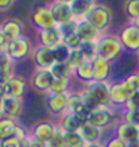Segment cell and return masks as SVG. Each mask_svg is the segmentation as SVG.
I'll list each match as a JSON object with an SVG mask.
<instances>
[{"label":"cell","instance_id":"ba28073f","mask_svg":"<svg viewBox=\"0 0 139 147\" xmlns=\"http://www.w3.org/2000/svg\"><path fill=\"white\" fill-rule=\"evenodd\" d=\"M49 9L51 12V15H53V19L57 23V26L63 24L66 22H70V20L74 19L70 4H67V3H62V1H57L55 0V1H53L50 4Z\"/></svg>","mask_w":139,"mask_h":147},{"label":"cell","instance_id":"e575fe53","mask_svg":"<svg viewBox=\"0 0 139 147\" xmlns=\"http://www.w3.org/2000/svg\"><path fill=\"white\" fill-rule=\"evenodd\" d=\"M121 120L132 124L135 127H139V111H134V109H124L121 113Z\"/></svg>","mask_w":139,"mask_h":147},{"label":"cell","instance_id":"5bb4252c","mask_svg":"<svg viewBox=\"0 0 139 147\" xmlns=\"http://www.w3.org/2000/svg\"><path fill=\"white\" fill-rule=\"evenodd\" d=\"M32 22L39 30H45V28H51L55 27L57 23L53 19V15L50 12L49 7H39L36 8L32 13Z\"/></svg>","mask_w":139,"mask_h":147},{"label":"cell","instance_id":"d4e9b609","mask_svg":"<svg viewBox=\"0 0 139 147\" xmlns=\"http://www.w3.org/2000/svg\"><path fill=\"white\" fill-rule=\"evenodd\" d=\"M18 125L19 124L16 123V120H13V119H8V117L0 119V138L5 140V139L15 136Z\"/></svg>","mask_w":139,"mask_h":147},{"label":"cell","instance_id":"8fae6325","mask_svg":"<svg viewBox=\"0 0 139 147\" xmlns=\"http://www.w3.org/2000/svg\"><path fill=\"white\" fill-rule=\"evenodd\" d=\"M57 127H58V124H55L53 121L40 120L34 124L30 136H32V138H35V139H39V140H43V142H47L54 135Z\"/></svg>","mask_w":139,"mask_h":147},{"label":"cell","instance_id":"ab89813d","mask_svg":"<svg viewBox=\"0 0 139 147\" xmlns=\"http://www.w3.org/2000/svg\"><path fill=\"white\" fill-rule=\"evenodd\" d=\"M13 76V69H12V63L8 65L5 67H1L0 69V85H5L7 81Z\"/></svg>","mask_w":139,"mask_h":147},{"label":"cell","instance_id":"bcb514c9","mask_svg":"<svg viewBox=\"0 0 139 147\" xmlns=\"http://www.w3.org/2000/svg\"><path fill=\"white\" fill-rule=\"evenodd\" d=\"M30 146L31 147H47V144L43 140H39V139H35V138H32V136H30Z\"/></svg>","mask_w":139,"mask_h":147},{"label":"cell","instance_id":"83f0119b","mask_svg":"<svg viewBox=\"0 0 139 147\" xmlns=\"http://www.w3.org/2000/svg\"><path fill=\"white\" fill-rule=\"evenodd\" d=\"M82 54V57L85 61H93L94 58L97 57V46L96 42H82L78 49Z\"/></svg>","mask_w":139,"mask_h":147},{"label":"cell","instance_id":"3957f363","mask_svg":"<svg viewBox=\"0 0 139 147\" xmlns=\"http://www.w3.org/2000/svg\"><path fill=\"white\" fill-rule=\"evenodd\" d=\"M4 50L7 51L8 57L11 58V61H19V59L26 58L31 53V42L27 36L22 35L19 38L8 40Z\"/></svg>","mask_w":139,"mask_h":147},{"label":"cell","instance_id":"6f0895ef","mask_svg":"<svg viewBox=\"0 0 139 147\" xmlns=\"http://www.w3.org/2000/svg\"><path fill=\"white\" fill-rule=\"evenodd\" d=\"M136 73H138V74H139V67H138V71H136Z\"/></svg>","mask_w":139,"mask_h":147},{"label":"cell","instance_id":"2e32d148","mask_svg":"<svg viewBox=\"0 0 139 147\" xmlns=\"http://www.w3.org/2000/svg\"><path fill=\"white\" fill-rule=\"evenodd\" d=\"M5 88V93L9 97H16V98H22L24 92L27 89V82L26 80L20 76H15L13 74L8 81L7 84L4 85Z\"/></svg>","mask_w":139,"mask_h":147},{"label":"cell","instance_id":"30bf717a","mask_svg":"<svg viewBox=\"0 0 139 147\" xmlns=\"http://www.w3.org/2000/svg\"><path fill=\"white\" fill-rule=\"evenodd\" d=\"M1 109H0V113L4 116V117H8V119H13L16 120L20 113H22V108H23V102L22 98H16V97H7L1 101Z\"/></svg>","mask_w":139,"mask_h":147},{"label":"cell","instance_id":"7a4b0ae2","mask_svg":"<svg viewBox=\"0 0 139 147\" xmlns=\"http://www.w3.org/2000/svg\"><path fill=\"white\" fill-rule=\"evenodd\" d=\"M97 46V57H101L107 61H112L123 51L119 36L116 35H101L96 42Z\"/></svg>","mask_w":139,"mask_h":147},{"label":"cell","instance_id":"603a6c76","mask_svg":"<svg viewBox=\"0 0 139 147\" xmlns=\"http://www.w3.org/2000/svg\"><path fill=\"white\" fill-rule=\"evenodd\" d=\"M96 4L94 0H73L70 3V8H72L73 16L76 20L84 19L85 15L89 12V9Z\"/></svg>","mask_w":139,"mask_h":147},{"label":"cell","instance_id":"db71d44e","mask_svg":"<svg viewBox=\"0 0 139 147\" xmlns=\"http://www.w3.org/2000/svg\"><path fill=\"white\" fill-rule=\"evenodd\" d=\"M57 1H62V3H67V4H70L73 0H57Z\"/></svg>","mask_w":139,"mask_h":147},{"label":"cell","instance_id":"5b68a950","mask_svg":"<svg viewBox=\"0 0 139 147\" xmlns=\"http://www.w3.org/2000/svg\"><path fill=\"white\" fill-rule=\"evenodd\" d=\"M85 89L89 92L100 107H111L109 84L107 81H92L90 84L85 85Z\"/></svg>","mask_w":139,"mask_h":147},{"label":"cell","instance_id":"ee69618b","mask_svg":"<svg viewBox=\"0 0 139 147\" xmlns=\"http://www.w3.org/2000/svg\"><path fill=\"white\" fill-rule=\"evenodd\" d=\"M3 147H20V139H18L16 136L5 139L3 142Z\"/></svg>","mask_w":139,"mask_h":147},{"label":"cell","instance_id":"816d5d0a","mask_svg":"<svg viewBox=\"0 0 139 147\" xmlns=\"http://www.w3.org/2000/svg\"><path fill=\"white\" fill-rule=\"evenodd\" d=\"M85 147H104V144H101V143H88V144H85Z\"/></svg>","mask_w":139,"mask_h":147},{"label":"cell","instance_id":"7bdbcfd3","mask_svg":"<svg viewBox=\"0 0 139 147\" xmlns=\"http://www.w3.org/2000/svg\"><path fill=\"white\" fill-rule=\"evenodd\" d=\"M11 63H12V61H11V58L8 57L7 51H5L4 49H0V69L8 66Z\"/></svg>","mask_w":139,"mask_h":147},{"label":"cell","instance_id":"b9f144b4","mask_svg":"<svg viewBox=\"0 0 139 147\" xmlns=\"http://www.w3.org/2000/svg\"><path fill=\"white\" fill-rule=\"evenodd\" d=\"M104 147H128V144L124 143L123 140H120L117 136H113V138L108 139L107 142H105Z\"/></svg>","mask_w":139,"mask_h":147},{"label":"cell","instance_id":"9a60e30c","mask_svg":"<svg viewBox=\"0 0 139 147\" xmlns=\"http://www.w3.org/2000/svg\"><path fill=\"white\" fill-rule=\"evenodd\" d=\"M67 96L69 93H58L51 94L49 93L46 98V107L54 115H63L67 108Z\"/></svg>","mask_w":139,"mask_h":147},{"label":"cell","instance_id":"f5cc1de1","mask_svg":"<svg viewBox=\"0 0 139 147\" xmlns=\"http://www.w3.org/2000/svg\"><path fill=\"white\" fill-rule=\"evenodd\" d=\"M128 147H139V140H135V142L130 143V144H128Z\"/></svg>","mask_w":139,"mask_h":147},{"label":"cell","instance_id":"74e56055","mask_svg":"<svg viewBox=\"0 0 139 147\" xmlns=\"http://www.w3.org/2000/svg\"><path fill=\"white\" fill-rule=\"evenodd\" d=\"M57 27H58V30H59V32H61L62 38H65V36H69V35H72V34H76L77 20L76 19H73V20H70V22L59 24V26H57Z\"/></svg>","mask_w":139,"mask_h":147},{"label":"cell","instance_id":"4dcf8cb0","mask_svg":"<svg viewBox=\"0 0 139 147\" xmlns=\"http://www.w3.org/2000/svg\"><path fill=\"white\" fill-rule=\"evenodd\" d=\"M53 54H54L55 62H66L67 57H69V54H70V49L61 42V43H58L57 46L53 47Z\"/></svg>","mask_w":139,"mask_h":147},{"label":"cell","instance_id":"91938a15","mask_svg":"<svg viewBox=\"0 0 139 147\" xmlns=\"http://www.w3.org/2000/svg\"><path fill=\"white\" fill-rule=\"evenodd\" d=\"M0 109H1V105H0Z\"/></svg>","mask_w":139,"mask_h":147},{"label":"cell","instance_id":"8d00e7d4","mask_svg":"<svg viewBox=\"0 0 139 147\" xmlns=\"http://www.w3.org/2000/svg\"><path fill=\"white\" fill-rule=\"evenodd\" d=\"M84 61H85V59H84V57H82V54H81L80 50H70V54H69V57H67L66 63L74 70V69H76L78 65H81Z\"/></svg>","mask_w":139,"mask_h":147},{"label":"cell","instance_id":"680465c9","mask_svg":"<svg viewBox=\"0 0 139 147\" xmlns=\"http://www.w3.org/2000/svg\"><path fill=\"white\" fill-rule=\"evenodd\" d=\"M138 134H139V127H138Z\"/></svg>","mask_w":139,"mask_h":147},{"label":"cell","instance_id":"1f68e13d","mask_svg":"<svg viewBox=\"0 0 139 147\" xmlns=\"http://www.w3.org/2000/svg\"><path fill=\"white\" fill-rule=\"evenodd\" d=\"M123 84L126 86L128 94H134L135 92H139V74L138 73H132L127 77L126 80H123Z\"/></svg>","mask_w":139,"mask_h":147},{"label":"cell","instance_id":"e0dca14e","mask_svg":"<svg viewBox=\"0 0 139 147\" xmlns=\"http://www.w3.org/2000/svg\"><path fill=\"white\" fill-rule=\"evenodd\" d=\"M38 38H39V43L42 46L53 49L54 46L62 42V35L59 32L58 27H51V28H45V30H39L38 32Z\"/></svg>","mask_w":139,"mask_h":147},{"label":"cell","instance_id":"7402d4cb","mask_svg":"<svg viewBox=\"0 0 139 147\" xmlns=\"http://www.w3.org/2000/svg\"><path fill=\"white\" fill-rule=\"evenodd\" d=\"M0 27L5 34V36L8 38V40L19 38L23 34V23L16 18H9L7 20H4L0 24Z\"/></svg>","mask_w":139,"mask_h":147},{"label":"cell","instance_id":"4316f807","mask_svg":"<svg viewBox=\"0 0 139 147\" xmlns=\"http://www.w3.org/2000/svg\"><path fill=\"white\" fill-rule=\"evenodd\" d=\"M50 71L54 78H70L74 70L66 62H55L50 67Z\"/></svg>","mask_w":139,"mask_h":147},{"label":"cell","instance_id":"d590c367","mask_svg":"<svg viewBox=\"0 0 139 147\" xmlns=\"http://www.w3.org/2000/svg\"><path fill=\"white\" fill-rule=\"evenodd\" d=\"M81 97H82V101H84V105H85V108L88 109L89 112L94 111V109H97V108H100V105L96 102V100H94L92 96H90V93L88 92V90L84 88V90H81L80 92Z\"/></svg>","mask_w":139,"mask_h":147},{"label":"cell","instance_id":"4fadbf2b","mask_svg":"<svg viewBox=\"0 0 139 147\" xmlns=\"http://www.w3.org/2000/svg\"><path fill=\"white\" fill-rule=\"evenodd\" d=\"M76 34L82 42H97V39L101 36V32L97 31L90 23L86 22L85 19L77 20Z\"/></svg>","mask_w":139,"mask_h":147},{"label":"cell","instance_id":"9f6ffc18","mask_svg":"<svg viewBox=\"0 0 139 147\" xmlns=\"http://www.w3.org/2000/svg\"><path fill=\"white\" fill-rule=\"evenodd\" d=\"M3 142H4V140H3V139L0 138V147H3Z\"/></svg>","mask_w":139,"mask_h":147},{"label":"cell","instance_id":"d6a6232c","mask_svg":"<svg viewBox=\"0 0 139 147\" xmlns=\"http://www.w3.org/2000/svg\"><path fill=\"white\" fill-rule=\"evenodd\" d=\"M46 144L47 147H65V132L59 127H57L54 135L46 142Z\"/></svg>","mask_w":139,"mask_h":147},{"label":"cell","instance_id":"d6986e66","mask_svg":"<svg viewBox=\"0 0 139 147\" xmlns=\"http://www.w3.org/2000/svg\"><path fill=\"white\" fill-rule=\"evenodd\" d=\"M115 136H117L120 140H123L127 144H130V143L135 142V140H139L138 127L128 124V123L121 120L116 125V135Z\"/></svg>","mask_w":139,"mask_h":147},{"label":"cell","instance_id":"f35d334b","mask_svg":"<svg viewBox=\"0 0 139 147\" xmlns=\"http://www.w3.org/2000/svg\"><path fill=\"white\" fill-rule=\"evenodd\" d=\"M62 43L65 46H67L70 50H78L80 49V46H81V43H82V40L78 38L77 34H72V35L62 38Z\"/></svg>","mask_w":139,"mask_h":147},{"label":"cell","instance_id":"9c48e42d","mask_svg":"<svg viewBox=\"0 0 139 147\" xmlns=\"http://www.w3.org/2000/svg\"><path fill=\"white\" fill-rule=\"evenodd\" d=\"M32 58H34V63L36 65V67H42V69H50L55 63L53 49L42 45L36 46L34 49Z\"/></svg>","mask_w":139,"mask_h":147},{"label":"cell","instance_id":"f6af8a7d","mask_svg":"<svg viewBox=\"0 0 139 147\" xmlns=\"http://www.w3.org/2000/svg\"><path fill=\"white\" fill-rule=\"evenodd\" d=\"M15 136H16L18 139H20V140H22V139H24V138H28L30 135L27 134L26 129L23 128V127L18 125V128H16V132H15Z\"/></svg>","mask_w":139,"mask_h":147},{"label":"cell","instance_id":"7dc6e473","mask_svg":"<svg viewBox=\"0 0 139 147\" xmlns=\"http://www.w3.org/2000/svg\"><path fill=\"white\" fill-rule=\"evenodd\" d=\"M7 43H8V38L5 36V34L3 32L1 27H0V49H5Z\"/></svg>","mask_w":139,"mask_h":147},{"label":"cell","instance_id":"7c38bea8","mask_svg":"<svg viewBox=\"0 0 139 147\" xmlns=\"http://www.w3.org/2000/svg\"><path fill=\"white\" fill-rule=\"evenodd\" d=\"M84 123H85V120L80 115H76L72 112H65L63 115H61L58 127L63 132H80Z\"/></svg>","mask_w":139,"mask_h":147},{"label":"cell","instance_id":"ffe728a7","mask_svg":"<svg viewBox=\"0 0 139 147\" xmlns=\"http://www.w3.org/2000/svg\"><path fill=\"white\" fill-rule=\"evenodd\" d=\"M66 112H72V113H76V115H80L85 121H88V116L90 113L84 105V101H82V97H81L80 93H69Z\"/></svg>","mask_w":139,"mask_h":147},{"label":"cell","instance_id":"f546056e","mask_svg":"<svg viewBox=\"0 0 139 147\" xmlns=\"http://www.w3.org/2000/svg\"><path fill=\"white\" fill-rule=\"evenodd\" d=\"M69 82H70V78H54L53 84H51V88H50V90H49V93H51V94L67 93Z\"/></svg>","mask_w":139,"mask_h":147},{"label":"cell","instance_id":"681fc988","mask_svg":"<svg viewBox=\"0 0 139 147\" xmlns=\"http://www.w3.org/2000/svg\"><path fill=\"white\" fill-rule=\"evenodd\" d=\"M5 97H7V93H5L4 85H0V104H1V101H3Z\"/></svg>","mask_w":139,"mask_h":147},{"label":"cell","instance_id":"44dd1931","mask_svg":"<svg viewBox=\"0 0 139 147\" xmlns=\"http://www.w3.org/2000/svg\"><path fill=\"white\" fill-rule=\"evenodd\" d=\"M92 63V69H93V80L94 81H107L111 73V62L104 59L101 57H96Z\"/></svg>","mask_w":139,"mask_h":147},{"label":"cell","instance_id":"484cf974","mask_svg":"<svg viewBox=\"0 0 139 147\" xmlns=\"http://www.w3.org/2000/svg\"><path fill=\"white\" fill-rule=\"evenodd\" d=\"M74 73L76 76L80 78L82 82L85 84H90L93 80V69H92V63L89 61H84V62L78 65V66L74 69Z\"/></svg>","mask_w":139,"mask_h":147},{"label":"cell","instance_id":"f907efd6","mask_svg":"<svg viewBox=\"0 0 139 147\" xmlns=\"http://www.w3.org/2000/svg\"><path fill=\"white\" fill-rule=\"evenodd\" d=\"M20 147H31V146H30V136L20 140Z\"/></svg>","mask_w":139,"mask_h":147},{"label":"cell","instance_id":"f1b7e54d","mask_svg":"<svg viewBox=\"0 0 139 147\" xmlns=\"http://www.w3.org/2000/svg\"><path fill=\"white\" fill-rule=\"evenodd\" d=\"M85 144L80 132H65V147H85Z\"/></svg>","mask_w":139,"mask_h":147},{"label":"cell","instance_id":"c3c4849f","mask_svg":"<svg viewBox=\"0 0 139 147\" xmlns=\"http://www.w3.org/2000/svg\"><path fill=\"white\" fill-rule=\"evenodd\" d=\"M15 0H0V11H4V9H8Z\"/></svg>","mask_w":139,"mask_h":147},{"label":"cell","instance_id":"cb8c5ba5","mask_svg":"<svg viewBox=\"0 0 139 147\" xmlns=\"http://www.w3.org/2000/svg\"><path fill=\"white\" fill-rule=\"evenodd\" d=\"M80 135L85 140L86 144L88 143H97L100 139V135H101V129L89 121H85L80 129Z\"/></svg>","mask_w":139,"mask_h":147},{"label":"cell","instance_id":"60d3db41","mask_svg":"<svg viewBox=\"0 0 139 147\" xmlns=\"http://www.w3.org/2000/svg\"><path fill=\"white\" fill-rule=\"evenodd\" d=\"M126 109H134V111H139V92H135L134 94H131L128 100L126 102Z\"/></svg>","mask_w":139,"mask_h":147},{"label":"cell","instance_id":"11a10c76","mask_svg":"<svg viewBox=\"0 0 139 147\" xmlns=\"http://www.w3.org/2000/svg\"><path fill=\"white\" fill-rule=\"evenodd\" d=\"M132 23H134V24H136V26H139V19H136V20H132Z\"/></svg>","mask_w":139,"mask_h":147},{"label":"cell","instance_id":"8992f818","mask_svg":"<svg viewBox=\"0 0 139 147\" xmlns=\"http://www.w3.org/2000/svg\"><path fill=\"white\" fill-rule=\"evenodd\" d=\"M54 81V76L51 74L50 69H42L36 67L31 76V85L34 89L42 93H49L51 84Z\"/></svg>","mask_w":139,"mask_h":147},{"label":"cell","instance_id":"277c9868","mask_svg":"<svg viewBox=\"0 0 139 147\" xmlns=\"http://www.w3.org/2000/svg\"><path fill=\"white\" fill-rule=\"evenodd\" d=\"M119 39L123 46V49L132 51V53H139V26L131 23L121 28L119 34Z\"/></svg>","mask_w":139,"mask_h":147},{"label":"cell","instance_id":"836d02e7","mask_svg":"<svg viewBox=\"0 0 139 147\" xmlns=\"http://www.w3.org/2000/svg\"><path fill=\"white\" fill-rule=\"evenodd\" d=\"M124 9H126L127 16L131 20L139 19V0H126Z\"/></svg>","mask_w":139,"mask_h":147},{"label":"cell","instance_id":"6da1fadb","mask_svg":"<svg viewBox=\"0 0 139 147\" xmlns=\"http://www.w3.org/2000/svg\"><path fill=\"white\" fill-rule=\"evenodd\" d=\"M88 23L97 30L99 32H104L108 30V27L111 26L112 22V12L104 4H94L89 9V12L85 15L84 18Z\"/></svg>","mask_w":139,"mask_h":147},{"label":"cell","instance_id":"52a82bcc","mask_svg":"<svg viewBox=\"0 0 139 147\" xmlns=\"http://www.w3.org/2000/svg\"><path fill=\"white\" fill-rule=\"evenodd\" d=\"M113 120H115V116H113V111L111 109V107H100L92 111L88 116V121L99 127L100 129L108 128L113 123Z\"/></svg>","mask_w":139,"mask_h":147},{"label":"cell","instance_id":"ac0fdd59","mask_svg":"<svg viewBox=\"0 0 139 147\" xmlns=\"http://www.w3.org/2000/svg\"><path fill=\"white\" fill-rule=\"evenodd\" d=\"M130 94L127 92L126 86L121 82H113L109 85V98H111V105H117V107H124Z\"/></svg>","mask_w":139,"mask_h":147}]
</instances>
